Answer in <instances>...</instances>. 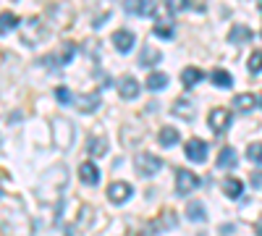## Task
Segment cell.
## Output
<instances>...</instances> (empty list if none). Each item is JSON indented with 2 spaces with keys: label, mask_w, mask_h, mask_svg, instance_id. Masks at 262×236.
I'll use <instances>...</instances> for the list:
<instances>
[{
  "label": "cell",
  "mask_w": 262,
  "mask_h": 236,
  "mask_svg": "<svg viewBox=\"0 0 262 236\" xmlns=\"http://www.w3.org/2000/svg\"><path fill=\"white\" fill-rule=\"evenodd\" d=\"M134 165H137V170H139V176L149 179V176H155L158 170L163 168V160H160L158 155H152V153H139V155L134 158Z\"/></svg>",
  "instance_id": "obj_1"
},
{
  "label": "cell",
  "mask_w": 262,
  "mask_h": 236,
  "mask_svg": "<svg viewBox=\"0 0 262 236\" xmlns=\"http://www.w3.org/2000/svg\"><path fill=\"white\" fill-rule=\"evenodd\" d=\"M200 189V176L189 168H179L176 170V195H191Z\"/></svg>",
  "instance_id": "obj_2"
},
{
  "label": "cell",
  "mask_w": 262,
  "mask_h": 236,
  "mask_svg": "<svg viewBox=\"0 0 262 236\" xmlns=\"http://www.w3.org/2000/svg\"><path fill=\"white\" fill-rule=\"evenodd\" d=\"M53 134H55V144H58L60 149L71 147V142H74V128H71V123L66 121V118H53Z\"/></svg>",
  "instance_id": "obj_3"
},
{
  "label": "cell",
  "mask_w": 262,
  "mask_h": 236,
  "mask_svg": "<svg viewBox=\"0 0 262 236\" xmlns=\"http://www.w3.org/2000/svg\"><path fill=\"white\" fill-rule=\"evenodd\" d=\"M207 123H210V128H212L215 134L228 132V126H231V111H226V108H212L210 116H207Z\"/></svg>",
  "instance_id": "obj_4"
},
{
  "label": "cell",
  "mask_w": 262,
  "mask_h": 236,
  "mask_svg": "<svg viewBox=\"0 0 262 236\" xmlns=\"http://www.w3.org/2000/svg\"><path fill=\"white\" fill-rule=\"evenodd\" d=\"M74 55H76V45H74V42H63L60 50H58V53H53V55H48V58H45V63H53L55 69H60V66H69Z\"/></svg>",
  "instance_id": "obj_5"
},
{
  "label": "cell",
  "mask_w": 262,
  "mask_h": 236,
  "mask_svg": "<svg viewBox=\"0 0 262 236\" xmlns=\"http://www.w3.org/2000/svg\"><path fill=\"white\" fill-rule=\"evenodd\" d=\"M184 153H186V158H189L191 163H205V160H207V142L200 139V137H194V139L186 142Z\"/></svg>",
  "instance_id": "obj_6"
},
{
  "label": "cell",
  "mask_w": 262,
  "mask_h": 236,
  "mask_svg": "<svg viewBox=\"0 0 262 236\" xmlns=\"http://www.w3.org/2000/svg\"><path fill=\"white\" fill-rule=\"evenodd\" d=\"M131 184H126V181H113L111 186H107V200L111 202H116V205H123L126 200H131Z\"/></svg>",
  "instance_id": "obj_7"
},
{
  "label": "cell",
  "mask_w": 262,
  "mask_h": 236,
  "mask_svg": "<svg viewBox=\"0 0 262 236\" xmlns=\"http://www.w3.org/2000/svg\"><path fill=\"white\" fill-rule=\"evenodd\" d=\"M113 45H116L118 53H128L137 45V34L128 32V29H118V32H113Z\"/></svg>",
  "instance_id": "obj_8"
},
{
  "label": "cell",
  "mask_w": 262,
  "mask_h": 236,
  "mask_svg": "<svg viewBox=\"0 0 262 236\" xmlns=\"http://www.w3.org/2000/svg\"><path fill=\"white\" fill-rule=\"evenodd\" d=\"M139 81H137V76H123L121 81H118V95L123 97V100H134V97H139Z\"/></svg>",
  "instance_id": "obj_9"
},
{
  "label": "cell",
  "mask_w": 262,
  "mask_h": 236,
  "mask_svg": "<svg viewBox=\"0 0 262 236\" xmlns=\"http://www.w3.org/2000/svg\"><path fill=\"white\" fill-rule=\"evenodd\" d=\"M79 179L90 186H97L100 184V168L95 163H81L79 165Z\"/></svg>",
  "instance_id": "obj_10"
},
{
  "label": "cell",
  "mask_w": 262,
  "mask_h": 236,
  "mask_svg": "<svg viewBox=\"0 0 262 236\" xmlns=\"http://www.w3.org/2000/svg\"><path fill=\"white\" fill-rule=\"evenodd\" d=\"M160 50L158 48H152V45H144L142 48V53H139V66H144V69H155L158 63H160Z\"/></svg>",
  "instance_id": "obj_11"
},
{
  "label": "cell",
  "mask_w": 262,
  "mask_h": 236,
  "mask_svg": "<svg viewBox=\"0 0 262 236\" xmlns=\"http://www.w3.org/2000/svg\"><path fill=\"white\" fill-rule=\"evenodd\" d=\"M74 102H76V108L81 113H92V111H97V105H100V95L97 92H86V95H79Z\"/></svg>",
  "instance_id": "obj_12"
},
{
  "label": "cell",
  "mask_w": 262,
  "mask_h": 236,
  "mask_svg": "<svg viewBox=\"0 0 262 236\" xmlns=\"http://www.w3.org/2000/svg\"><path fill=\"white\" fill-rule=\"evenodd\" d=\"M202 79H205V71H202V69H196V66H186V69L181 71V81H184V87H186V90H194Z\"/></svg>",
  "instance_id": "obj_13"
},
{
  "label": "cell",
  "mask_w": 262,
  "mask_h": 236,
  "mask_svg": "<svg viewBox=\"0 0 262 236\" xmlns=\"http://www.w3.org/2000/svg\"><path fill=\"white\" fill-rule=\"evenodd\" d=\"M123 8L128 13H137V16H152V13H158V3H152V0H142V3H123Z\"/></svg>",
  "instance_id": "obj_14"
},
{
  "label": "cell",
  "mask_w": 262,
  "mask_h": 236,
  "mask_svg": "<svg viewBox=\"0 0 262 236\" xmlns=\"http://www.w3.org/2000/svg\"><path fill=\"white\" fill-rule=\"evenodd\" d=\"M223 191H226V197L238 200V197L244 195V181H242V179H236V176H228V179L223 181Z\"/></svg>",
  "instance_id": "obj_15"
},
{
  "label": "cell",
  "mask_w": 262,
  "mask_h": 236,
  "mask_svg": "<svg viewBox=\"0 0 262 236\" xmlns=\"http://www.w3.org/2000/svg\"><path fill=\"white\" fill-rule=\"evenodd\" d=\"M252 39V29L244 27V24H233L231 32H228V42L231 45H238V42H249Z\"/></svg>",
  "instance_id": "obj_16"
},
{
  "label": "cell",
  "mask_w": 262,
  "mask_h": 236,
  "mask_svg": "<svg viewBox=\"0 0 262 236\" xmlns=\"http://www.w3.org/2000/svg\"><path fill=\"white\" fill-rule=\"evenodd\" d=\"M236 160H238V155H236V149H233V147H223L221 153H217V170H226V168H233V165H236Z\"/></svg>",
  "instance_id": "obj_17"
},
{
  "label": "cell",
  "mask_w": 262,
  "mask_h": 236,
  "mask_svg": "<svg viewBox=\"0 0 262 236\" xmlns=\"http://www.w3.org/2000/svg\"><path fill=\"white\" fill-rule=\"evenodd\" d=\"M173 116H179V118H194V102L191 100H186V97H181V100H176L173 102Z\"/></svg>",
  "instance_id": "obj_18"
},
{
  "label": "cell",
  "mask_w": 262,
  "mask_h": 236,
  "mask_svg": "<svg viewBox=\"0 0 262 236\" xmlns=\"http://www.w3.org/2000/svg\"><path fill=\"white\" fill-rule=\"evenodd\" d=\"M165 84H168V74H163V71H149V76H147V90L160 92V90H165Z\"/></svg>",
  "instance_id": "obj_19"
},
{
  "label": "cell",
  "mask_w": 262,
  "mask_h": 236,
  "mask_svg": "<svg viewBox=\"0 0 262 236\" xmlns=\"http://www.w3.org/2000/svg\"><path fill=\"white\" fill-rule=\"evenodd\" d=\"M254 105H257V97H254V95H249V92H244V95H236V97H233V108H236V111H242V113L252 111Z\"/></svg>",
  "instance_id": "obj_20"
},
{
  "label": "cell",
  "mask_w": 262,
  "mask_h": 236,
  "mask_svg": "<svg viewBox=\"0 0 262 236\" xmlns=\"http://www.w3.org/2000/svg\"><path fill=\"white\" fill-rule=\"evenodd\" d=\"M210 79H212L215 87H221V90H228L231 84H233V79H231V74H228L226 69H215V71L210 74Z\"/></svg>",
  "instance_id": "obj_21"
},
{
  "label": "cell",
  "mask_w": 262,
  "mask_h": 236,
  "mask_svg": "<svg viewBox=\"0 0 262 236\" xmlns=\"http://www.w3.org/2000/svg\"><path fill=\"white\" fill-rule=\"evenodd\" d=\"M160 144L163 147H170V144H176L179 142V128H173V126H163L160 128V134H158Z\"/></svg>",
  "instance_id": "obj_22"
},
{
  "label": "cell",
  "mask_w": 262,
  "mask_h": 236,
  "mask_svg": "<svg viewBox=\"0 0 262 236\" xmlns=\"http://www.w3.org/2000/svg\"><path fill=\"white\" fill-rule=\"evenodd\" d=\"M186 218H189V221H200V223H202V221L207 218L205 205H202V202H189V205H186Z\"/></svg>",
  "instance_id": "obj_23"
},
{
  "label": "cell",
  "mask_w": 262,
  "mask_h": 236,
  "mask_svg": "<svg viewBox=\"0 0 262 236\" xmlns=\"http://www.w3.org/2000/svg\"><path fill=\"white\" fill-rule=\"evenodd\" d=\"M90 155H95V158H100V155H105L107 153V139L105 137H90Z\"/></svg>",
  "instance_id": "obj_24"
},
{
  "label": "cell",
  "mask_w": 262,
  "mask_h": 236,
  "mask_svg": "<svg viewBox=\"0 0 262 236\" xmlns=\"http://www.w3.org/2000/svg\"><path fill=\"white\" fill-rule=\"evenodd\" d=\"M152 32H155L158 37H173V21L170 18H158L155 21V29H152Z\"/></svg>",
  "instance_id": "obj_25"
},
{
  "label": "cell",
  "mask_w": 262,
  "mask_h": 236,
  "mask_svg": "<svg viewBox=\"0 0 262 236\" xmlns=\"http://www.w3.org/2000/svg\"><path fill=\"white\" fill-rule=\"evenodd\" d=\"M168 13H181V11H186V8H196V6H191L189 0H168Z\"/></svg>",
  "instance_id": "obj_26"
},
{
  "label": "cell",
  "mask_w": 262,
  "mask_h": 236,
  "mask_svg": "<svg viewBox=\"0 0 262 236\" xmlns=\"http://www.w3.org/2000/svg\"><path fill=\"white\" fill-rule=\"evenodd\" d=\"M247 66H249V71H252V74H259V71H262V50H254V53L249 55Z\"/></svg>",
  "instance_id": "obj_27"
},
{
  "label": "cell",
  "mask_w": 262,
  "mask_h": 236,
  "mask_svg": "<svg viewBox=\"0 0 262 236\" xmlns=\"http://www.w3.org/2000/svg\"><path fill=\"white\" fill-rule=\"evenodd\" d=\"M247 158H249L252 163H262V142H252V144L247 147Z\"/></svg>",
  "instance_id": "obj_28"
},
{
  "label": "cell",
  "mask_w": 262,
  "mask_h": 236,
  "mask_svg": "<svg viewBox=\"0 0 262 236\" xmlns=\"http://www.w3.org/2000/svg\"><path fill=\"white\" fill-rule=\"evenodd\" d=\"M18 27V16L16 13H8V11H3V34H8L11 29H16Z\"/></svg>",
  "instance_id": "obj_29"
},
{
  "label": "cell",
  "mask_w": 262,
  "mask_h": 236,
  "mask_svg": "<svg viewBox=\"0 0 262 236\" xmlns=\"http://www.w3.org/2000/svg\"><path fill=\"white\" fill-rule=\"evenodd\" d=\"M55 97H58L60 102H74V100H76V97H74L69 90H66V87H58V90H55Z\"/></svg>",
  "instance_id": "obj_30"
},
{
  "label": "cell",
  "mask_w": 262,
  "mask_h": 236,
  "mask_svg": "<svg viewBox=\"0 0 262 236\" xmlns=\"http://www.w3.org/2000/svg\"><path fill=\"white\" fill-rule=\"evenodd\" d=\"M252 184H254L257 189L262 186V174H259V170H254V174H252Z\"/></svg>",
  "instance_id": "obj_31"
},
{
  "label": "cell",
  "mask_w": 262,
  "mask_h": 236,
  "mask_svg": "<svg viewBox=\"0 0 262 236\" xmlns=\"http://www.w3.org/2000/svg\"><path fill=\"white\" fill-rule=\"evenodd\" d=\"M257 236H262V218L257 221Z\"/></svg>",
  "instance_id": "obj_32"
},
{
  "label": "cell",
  "mask_w": 262,
  "mask_h": 236,
  "mask_svg": "<svg viewBox=\"0 0 262 236\" xmlns=\"http://www.w3.org/2000/svg\"><path fill=\"white\" fill-rule=\"evenodd\" d=\"M139 236H152V233H139Z\"/></svg>",
  "instance_id": "obj_33"
},
{
  "label": "cell",
  "mask_w": 262,
  "mask_h": 236,
  "mask_svg": "<svg viewBox=\"0 0 262 236\" xmlns=\"http://www.w3.org/2000/svg\"><path fill=\"white\" fill-rule=\"evenodd\" d=\"M259 105H262V95H259Z\"/></svg>",
  "instance_id": "obj_34"
},
{
  "label": "cell",
  "mask_w": 262,
  "mask_h": 236,
  "mask_svg": "<svg viewBox=\"0 0 262 236\" xmlns=\"http://www.w3.org/2000/svg\"><path fill=\"white\" fill-rule=\"evenodd\" d=\"M259 11H262V6H259Z\"/></svg>",
  "instance_id": "obj_35"
}]
</instances>
